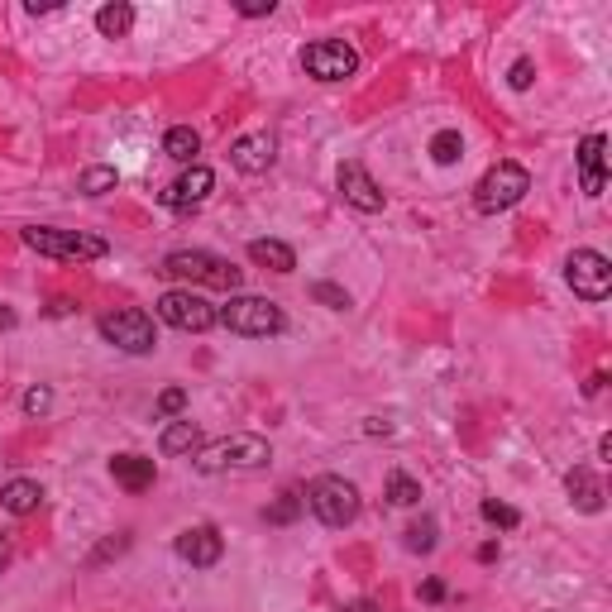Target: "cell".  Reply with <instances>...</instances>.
<instances>
[{
  "label": "cell",
  "instance_id": "5",
  "mask_svg": "<svg viewBox=\"0 0 612 612\" xmlns=\"http://www.w3.org/2000/svg\"><path fill=\"white\" fill-rule=\"evenodd\" d=\"M268 459H273V450H268L263 436H225V440L201 445L197 469L201 474H225V469H259Z\"/></svg>",
  "mask_w": 612,
  "mask_h": 612
},
{
  "label": "cell",
  "instance_id": "7",
  "mask_svg": "<svg viewBox=\"0 0 612 612\" xmlns=\"http://www.w3.org/2000/svg\"><path fill=\"white\" fill-rule=\"evenodd\" d=\"M306 507L316 512V522L350 526L354 517H359V488L345 479H335V474H326V479H316L306 488Z\"/></svg>",
  "mask_w": 612,
  "mask_h": 612
},
{
  "label": "cell",
  "instance_id": "1",
  "mask_svg": "<svg viewBox=\"0 0 612 612\" xmlns=\"http://www.w3.org/2000/svg\"><path fill=\"white\" fill-rule=\"evenodd\" d=\"M163 273L168 278H182V283H197V287H220V292H240L244 273L235 268L230 259H220V254H206V249H177L163 259Z\"/></svg>",
  "mask_w": 612,
  "mask_h": 612
},
{
  "label": "cell",
  "instance_id": "29",
  "mask_svg": "<svg viewBox=\"0 0 612 612\" xmlns=\"http://www.w3.org/2000/svg\"><path fill=\"white\" fill-rule=\"evenodd\" d=\"M483 517H488V522H493V526H517V522H522V517H517V507L493 503V498L483 503Z\"/></svg>",
  "mask_w": 612,
  "mask_h": 612
},
{
  "label": "cell",
  "instance_id": "37",
  "mask_svg": "<svg viewBox=\"0 0 612 612\" xmlns=\"http://www.w3.org/2000/svg\"><path fill=\"white\" fill-rule=\"evenodd\" d=\"M5 555H10V546H5V541H0V565H5Z\"/></svg>",
  "mask_w": 612,
  "mask_h": 612
},
{
  "label": "cell",
  "instance_id": "12",
  "mask_svg": "<svg viewBox=\"0 0 612 612\" xmlns=\"http://www.w3.org/2000/svg\"><path fill=\"white\" fill-rule=\"evenodd\" d=\"M177 555H182L187 565L211 569V565H220V555H225V541H220L216 526H187V531L177 536Z\"/></svg>",
  "mask_w": 612,
  "mask_h": 612
},
{
  "label": "cell",
  "instance_id": "22",
  "mask_svg": "<svg viewBox=\"0 0 612 612\" xmlns=\"http://www.w3.org/2000/svg\"><path fill=\"white\" fill-rule=\"evenodd\" d=\"M96 29H101L106 39H125L134 29V10L130 5H101V10H96Z\"/></svg>",
  "mask_w": 612,
  "mask_h": 612
},
{
  "label": "cell",
  "instance_id": "9",
  "mask_svg": "<svg viewBox=\"0 0 612 612\" xmlns=\"http://www.w3.org/2000/svg\"><path fill=\"white\" fill-rule=\"evenodd\" d=\"M565 278L574 287V297L584 302H603L612 292V263L598 254V249H574L565 263Z\"/></svg>",
  "mask_w": 612,
  "mask_h": 612
},
{
  "label": "cell",
  "instance_id": "6",
  "mask_svg": "<svg viewBox=\"0 0 612 612\" xmlns=\"http://www.w3.org/2000/svg\"><path fill=\"white\" fill-rule=\"evenodd\" d=\"M101 335L125 354H149L153 345H158L153 316L139 311V306H115V311H106V316H101Z\"/></svg>",
  "mask_w": 612,
  "mask_h": 612
},
{
  "label": "cell",
  "instance_id": "18",
  "mask_svg": "<svg viewBox=\"0 0 612 612\" xmlns=\"http://www.w3.org/2000/svg\"><path fill=\"white\" fill-rule=\"evenodd\" d=\"M603 149H608L603 134H589V139L579 144V173H584V192H589V197L603 192Z\"/></svg>",
  "mask_w": 612,
  "mask_h": 612
},
{
  "label": "cell",
  "instance_id": "24",
  "mask_svg": "<svg viewBox=\"0 0 612 612\" xmlns=\"http://www.w3.org/2000/svg\"><path fill=\"white\" fill-rule=\"evenodd\" d=\"M407 550H416V555L436 550V517H421V522L407 526Z\"/></svg>",
  "mask_w": 612,
  "mask_h": 612
},
{
  "label": "cell",
  "instance_id": "17",
  "mask_svg": "<svg viewBox=\"0 0 612 612\" xmlns=\"http://www.w3.org/2000/svg\"><path fill=\"white\" fill-rule=\"evenodd\" d=\"M39 503H44V488H39L34 479H10L5 488H0V507H5L10 517H29Z\"/></svg>",
  "mask_w": 612,
  "mask_h": 612
},
{
  "label": "cell",
  "instance_id": "36",
  "mask_svg": "<svg viewBox=\"0 0 612 612\" xmlns=\"http://www.w3.org/2000/svg\"><path fill=\"white\" fill-rule=\"evenodd\" d=\"M15 326V311H10V306H0V330H10Z\"/></svg>",
  "mask_w": 612,
  "mask_h": 612
},
{
  "label": "cell",
  "instance_id": "4",
  "mask_svg": "<svg viewBox=\"0 0 612 612\" xmlns=\"http://www.w3.org/2000/svg\"><path fill=\"white\" fill-rule=\"evenodd\" d=\"M531 192V177H526L522 163H493L488 173L479 177V187H474V211L479 216H498L507 206H517V201Z\"/></svg>",
  "mask_w": 612,
  "mask_h": 612
},
{
  "label": "cell",
  "instance_id": "35",
  "mask_svg": "<svg viewBox=\"0 0 612 612\" xmlns=\"http://www.w3.org/2000/svg\"><path fill=\"white\" fill-rule=\"evenodd\" d=\"M345 612H378V603H373V598H359V603H350Z\"/></svg>",
  "mask_w": 612,
  "mask_h": 612
},
{
  "label": "cell",
  "instance_id": "34",
  "mask_svg": "<svg viewBox=\"0 0 612 612\" xmlns=\"http://www.w3.org/2000/svg\"><path fill=\"white\" fill-rule=\"evenodd\" d=\"M421 593H426V598L436 603V598H445V584H440V579H431V584H426V589H421Z\"/></svg>",
  "mask_w": 612,
  "mask_h": 612
},
{
  "label": "cell",
  "instance_id": "27",
  "mask_svg": "<svg viewBox=\"0 0 612 612\" xmlns=\"http://www.w3.org/2000/svg\"><path fill=\"white\" fill-rule=\"evenodd\" d=\"M263 517H268V522H273V526H287V522H297V517H302V498H297V493L287 488L283 498H278V503L268 507Z\"/></svg>",
  "mask_w": 612,
  "mask_h": 612
},
{
  "label": "cell",
  "instance_id": "2",
  "mask_svg": "<svg viewBox=\"0 0 612 612\" xmlns=\"http://www.w3.org/2000/svg\"><path fill=\"white\" fill-rule=\"evenodd\" d=\"M216 326H225L230 335H244V340H268L287 326V316L283 306L268 302V297H230L216 311Z\"/></svg>",
  "mask_w": 612,
  "mask_h": 612
},
{
  "label": "cell",
  "instance_id": "10",
  "mask_svg": "<svg viewBox=\"0 0 612 612\" xmlns=\"http://www.w3.org/2000/svg\"><path fill=\"white\" fill-rule=\"evenodd\" d=\"M302 67L316 82H345V77H354V67H359V53L350 44H340V39H321V44L302 48Z\"/></svg>",
  "mask_w": 612,
  "mask_h": 612
},
{
  "label": "cell",
  "instance_id": "13",
  "mask_svg": "<svg viewBox=\"0 0 612 612\" xmlns=\"http://www.w3.org/2000/svg\"><path fill=\"white\" fill-rule=\"evenodd\" d=\"M340 197L350 201L354 211H383V187L369 177L364 163H340Z\"/></svg>",
  "mask_w": 612,
  "mask_h": 612
},
{
  "label": "cell",
  "instance_id": "11",
  "mask_svg": "<svg viewBox=\"0 0 612 612\" xmlns=\"http://www.w3.org/2000/svg\"><path fill=\"white\" fill-rule=\"evenodd\" d=\"M211 187H216V173H211L206 163H192V168L177 177V182H173V187H168V192H163L158 201H163L168 211H197L201 201L211 197Z\"/></svg>",
  "mask_w": 612,
  "mask_h": 612
},
{
  "label": "cell",
  "instance_id": "33",
  "mask_svg": "<svg viewBox=\"0 0 612 612\" xmlns=\"http://www.w3.org/2000/svg\"><path fill=\"white\" fill-rule=\"evenodd\" d=\"M240 15H249V20H254V15H273V0H244Z\"/></svg>",
  "mask_w": 612,
  "mask_h": 612
},
{
  "label": "cell",
  "instance_id": "21",
  "mask_svg": "<svg viewBox=\"0 0 612 612\" xmlns=\"http://www.w3.org/2000/svg\"><path fill=\"white\" fill-rule=\"evenodd\" d=\"M163 153L168 158H177V163H187L192 168V158L201 153V134L192 130V125H173V130L163 134Z\"/></svg>",
  "mask_w": 612,
  "mask_h": 612
},
{
  "label": "cell",
  "instance_id": "20",
  "mask_svg": "<svg viewBox=\"0 0 612 612\" xmlns=\"http://www.w3.org/2000/svg\"><path fill=\"white\" fill-rule=\"evenodd\" d=\"M197 445H201L197 421H173V426L158 436V450H163V455H192Z\"/></svg>",
  "mask_w": 612,
  "mask_h": 612
},
{
  "label": "cell",
  "instance_id": "28",
  "mask_svg": "<svg viewBox=\"0 0 612 612\" xmlns=\"http://www.w3.org/2000/svg\"><path fill=\"white\" fill-rule=\"evenodd\" d=\"M311 297H316L321 306H330V311H345V306H350V292L335 287V283H311Z\"/></svg>",
  "mask_w": 612,
  "mask_h": 612
},
{
  "label": "cell",
  "instance_id": "8",
  "mask_svg": "<svg viewBox=\"0 0 612 612\" xmlns=\"http://www.w3.org/2000/svg\"><path fill=\"white\" fill-rule=\"evenodd\" d=\"M158 321H168L173 330H187V335H201V330L216 326V306L192 287H173V292L158 297Z\"/></svg>",
  "mask_w": 612,
  "mask_h": 612
},
{
  "label": "cell",
  "instance_id": "3",
  "mask_svg": "<svg viewBox=\"0 0 612 612\" xmlns=\"http://www.w3.org/2000/svg\"><path fill=\"white\" fill-rule=\"evenodd\" d=\"M34 254L44 259H67V263H87V259H106V240L87 235V230H53V225H29L20 235Z\"/></svg>",
  "mask_w": 612,
  "mask_h": 612
},
{
  "label": "cell",
  "instance_id": "30",
  "mask_svg": "<svg viewBox=\"0 0 612 612\" xmlns=\"http://www.w3.org/2000/svg\"><path fill=\"white\" fill-rule=\"evenodd\" d=\"M48 407H53V393H48V388H29V393H24V412L29 416H44Z\"/></svg>",
  "mask_w": 612,
  "mask_h": 612
},
{
  "label": "cell",
  "instance_id": "15",
  "mask_svg": "<svg viewBox=\"0 0 612 612\" xmlns=\"http://www.w3.org/2000/svg\"><path fill=\"white\" fill-rule=\"evenodd\" d=\"M110 474H115V483L125 493H149L153 479H158V464L144 455H115L110 459Z\"/></svg>",
  "mask_w": 612,
  "mask_h": 612
},
{
  "label": "cell",
  "instance_id": "26",
  "mask_svg": "<svg viewBox=\"0 0 612 612\" xmlns=\"http://www.w3.org/2000/svg\"><path fill=\"white\" fill-rule=\"evenodd\" d=\"M459 153H464L459 130H440L436 139H431V158H436V163H459Z\"/></svg>",
  "mask_w": 612,
  "mask_h": 612
},
{
  "label": "cell",
  "instance_id": "14",
  "mask_svg": "<svg viewBox=\"0 0 612 612\" xmlns=\"http://www.w3.org/2000/svg\"><path fill=\"white\" fill-rule=\"evenodd\" d=\"M273 158H278V144H273V134H240L235 144H230V163L240 168V173H268L273 168Z\"/></svg>",
  "mask_w": 612,
  "mask_h": 612
},
{
  "label": "cell",
  "instance_id": "25",
  "mask_svg": "<svg viewBox=\"0 0 612 612\" xmlns=\"http://www.w3.org/2000/svg\"><path fill=\"white\" fill-rule=\"evenodd\" d=\"M115 182H120V177H115V168H87L77 187H82L87 197H106V192H115Z\"/></svg>",
  "mask_w": 612,
  "mask_h": 612
},
{
  "label": "cell",
  "instance_id": "19",
  "mask_svg": "<svg viewBox=\"0 0 612 612\" xmlns=\"http://www.w3.org/2000/svg\"><path fill=\"white\" fill-rule=\"evenodd\" d=\"M249 259L259 263V268H268V273H292L297 268V254L283 240H254L249 244Z\"/></svg>",
  "mask_w": 612,
  "mask_h": 612
},
{
  "label": "cell",
  "instance_id": "31",
  "mask_svg": "<svg viewBox=\"0 0 612 612\" xmlns=\"http://www.w3.org/2000/svg\"><path fill=\"white\" fill-rule=\"evenodd\" d=\"M182 407H187V393H182V388H168V393L158 397V416H177Z\"/></svg>",
  "mask_w": 612,
  "mask_h": 612
},
{
  "label": "cell",
  "instance_id": "16",
  "mask_svg": "<svg viewBox=\"0 0 612 612\" xmlns=\"http://www.w3.org/2000/svg\"><path fill=\"white\" fill-rule=\"evenodd\" d=\"M565 488H569V498H574L579 512H603V483H598L593 469H584V464H579V469H569Z\"/></svg>",
  "mask_w": 612,
  "mask_h": 612
},
{
  "label": "cell",
  "instance_id": "23",
  "mask_svg": "<svg viewBox=\"0 0 612 612\" xmlns=\"http://www.w3.org/2000/svg\"><path fill=\"white\" fill-rule=\"evenodd\" d=\"M388 503L393 507H416L421 503V483H416L412 474H402V469L388 474Z\"/></svg>",
  "mask_w": 612,
  "mask_h": 612
},
{
  "label": "cell",
  "instance_id": "32",
  "mask_svg": "<svg viewBox=\"0 0 612 612\" xmlns=\"http://www.w3.org/2000/svg\"><path fill=\"white\" fill-rule=\"evenodd\" d=\"M531 72H536V67H531V58H517V63H512V87L526 91V87H531Z\"/></svg>",
  "mask_w": 612,
  "mask_h": 612
}]
</instances>
